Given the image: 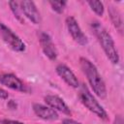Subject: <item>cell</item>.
<instances>
[{
    "label": "cell",
    "mask_w": 124,
    "mask_h": 124,
    "mask_svg": "<svg viewBox=\"0 0 124 124\" xmlns=\"http://www.w3.org/2000/svg\"><path fill=\"white\" fill-rule=\"evenodd\" d=\"M112 124H123V118L121 115H116L114 117V120H113V123Z\"/></svg>",
    "instance_id": "obj_18"
},
{
    "label": "cell",
    "mask_w": 124,
    "mask_h": 124,
    "mask_svg": "<svg viewBox=\"0 0 124 124\" xmlns=\"http://www.w3.org/2000/svg\"><path fill=\"white\" fill-rule=\"evenodd\" d=\"M0 37L12 49L19 52L25 50V44L23 41L16 33H14L11 28L2 22H0Z\"/></svg>",
    "instance_id": "obj_4"
},
{
    "label": "cell",
    "mask_w": 124,
    "mask_h": 124,
    "mask_svg": "<svg viewBox=\"0 0 124 124\" xmlns=\"http://www.w3.org/2000/svg\"><path fill=\"white\" fill-rule=\"evenodd\" d=\"M66 25H67L70 35L72 36L73 40L76 43H78L80 46H85L87 44V42H88L87 37L82 32L78 21L76 20V18L74 16H68L66 18Z\"/></svg>",
    "instance_id": "obj_5"
},
{
    "label": "cell",
    "mask_w": 124,
    "mask_h": 124,
    "mask_svg": "<svg viewBox=\"0 0 124 124\" xmlns=\"http://www.w3.org/2000/svg\"><path fill=\"white\" fill-rule=\"evenodd\" d=\"M49 5L51 6L52 10L57 14H62L64 12V8L66 7V1H49Z\"/></svg>",
    "instance_id": "obj_15"
},
{
    "label": "cell",
    "mask_w": 124,
    "mask_h": 124,
    "mask_svg": "<svg viewBox=\"0 0 124 124\" xmlns=\"http://www.w3.org/2000/svg\"><path fill=\"white\" fill-rule=\"evenodd\" d=\"M62 124H81V123H80V122H78V121H76V120L67 118V119H64V120L62 121Z\"/></svg>",
    "instance_id": "obj_19"
},
{
    "label": "cell",
    "mask_w": 124,
    "mask_h": 124,
    "mask_svg": "<svg viewBox=\"0 0 124 124\" xmlns=\"http://www.w3.org/2000/svg\"><path fill=\"white\" fill-rule=\"evenodd\" d=\"M91 29L94 35L96 36L108 59L112 64H117L119 62L118 51L115 47V44L112 40V37L110 36L108 31L97 20H94L91 23Z\"/></svg>",
    "instance_id": "obj_1"
},
{
    "label": "cell",
    "mask_w": 124,
    "mask_h": 124,
    "mask_svg": "<svg viewBox=\"0 0 124 124\" xmlns=\"http://www.w3.org/2000/svg\"><path fill=\"white\" fill-rule=\"evenodd\" d=\"M8 98H9V93L5 89L0 87V99L5 100V99H8Z\"/></svg>",
    "instance_id": "obj_17"
},
{
    "label": "cell",
    "mask_w": 124,
    "mask_h": 124,
    "mask_svg": "<svg viewBox=\"0 0 124 124\" xmlns=\"http://www.w3.org/2000/svg\"><path fill=\"white\" fill-rule=\"evenodd\" d=\"M21 12L24 14V16L31 20L34 24H39L41 22V16L40 13L33 1H20L19 2Z\"/></svg>",
    "instance_id": "obj_7"
},
{
    "label": "cell",
    "mask_w": 124,
    "mask_h": 124,
    "mask_svg": "<svg viewBox=\"0 0 124 124\" xmlns=\"http://www.w3.org/2000/svg\"><path fill=\"white\" fill-rule=\"evenodd\" d=\"M56 73L57 75L71 87L74 88H78L79 86L78 78L76 77V75L72 72V70L67 67L64 64H59L56 67Z\"/></svg>",
    "instance_id": "obj_9"
},
{
    "label": "cell",
    "mask_w": 124,
    "mask_h": 124,
    "mask_svg": "<svg viewBox=\"0 0 124 124\" xmlns=\"http://www.w3.org/2000/svg\"><path fill=\"white\" fill-rule=\"evenodd\" d=\"M79 98L81 103L94 114H96L99 118L107 120L108 119V114L106 112V110L104 109V108L98 103V101L95 99V97L91 94V92L89 91V89L85 86L82 85L79 91Z\"/></svg>",
    "instance_id": "obj_3"
},
{
    "label": "cell",
    "mask_w": 124,
    "mask_h": 124,
    "mask_svg": "<svg viewBox=\"0 0 124 124\" xmlns=\"http://www.w3.org/2000/svg\"><path fill=\"white\" fill-rule=\"evenodd\" d=\"M9 6H10V8H11L13 14L15 15V16H16L18 20L22 21V19H21V13H22V12H21V9H20L19 2H17V1H10V2H9Z\"/></svg>",
    "instance_id": "obj_14"
},
{
    "label": "cell",
    "mask_w": 124,
    "mask_h": 124,
    "mask_svg": "<svg viewBox=\"0 0 124 124\" xmlns=\"http://www.w3.org/2000/svg\"><path fill=\"white\" fill-rule=\"evenodd\" d=\"M45 102L46 103V105L51 108L54 110H58L64 114L67 115H71V109L70 108L67 106V104L58 96L56 95H46L45 97Z\"/></svg>",
    "instance_id": "obj_10"
},
{
    "label": "cell",
    "mask_w": 124,
    "mask_h": 124,
    "mask_svg": "<svg viewBox=\"0 0 124 124\" xmlns=\"http://www.w3.org/2000/svg\"><path fill=\"white\" fill-rule=\"evenodd\" d=\"M87 4L90 6L91 10L97 16H103V14H104V5H103L102 2H100V1H88Z\"/></svg>",
    "instance_id": "obj_13"
},
{
    "label": "cell",
    "mask_w": 124,
    "mask_h": 124,
    "mask_svg": "<svg viewBox=\"0 0 124 124\" xmlns=\"http://www.w3.org/2000/svg\"><path fill=\"white\" fill-rule=\"evenodd\" d=\"M33 110L35 114L45 120H56L58 119V113L56 110L52 109L49 107L41 105V104H34L33 105Z\"/></svg>",
    "instance_id": "obj_11"
},
{
    "label": "cell",
    "mask_w": 124,
    "mask_h": 124,
    "mask_svg": "<svg viewBox=\"0 0 124 124\" xmlns=\"http://www.w3.org/2000/svg\"><path fill=\"white\" fill-rule=\"evenodd\" d=\"M79 65L87 78L89 84L91 85L94 93L101 99H105L107 97V87L103 78L101 77L97 67L87 58L80 57L79 58Z\"/></svg>",
    "instance_id": "obj_2"
},
{
    "label": "cell",
    "mask_w": 124,
    "mask_h": 124,
    "mask_svg": "<svg viewBox=\"0 0 124 124\" xmlns=\"http://www.w3.org/2000/svg\"><path fill=\"white\" fill-rule=\"evenodd\" d=\"M38 38H39V42L42 46V49H43L44 53L46 54V56L48 57V59H50L52 61L55 60L57 58V49H56L50 36L46 32L39 31Z\"/></svg>",
    "instance_id": "obj_6"
},
{
    "label": "cell",
    "mask_w": 124,
    "mask_h": 124,
    "mask_svg": "<svg viewBox=\"0 0 124 124\" xmlns=\"http://www.w3.org/2000/svg\"><path fill=\"white\" fill-rule=\"evenodd\" d=\"M0 123L1 124H23L22 122L20 121H17V120H11V119H1L0 120Z\"/></svg>",
    "instance_id": "obj_16"
},
{
    "label": "cell",
    "mask_w": 124,
    "mask_h": 124,
    "mask_svg": "<svg viewBox=\"0 0 124 124\" xmlns=\"http://www.w3.org/2000/svg\"><path fill=\"white\" fill-rule=\"evenodd\" d=\"M108 15L110 17V20L113 24V26L116 28V30L122 34L123 33V18L122 15L119 12L118 9H116L114 6L109 5L108 6Z\"/></svg>",
    "instance_id": "obj_12"
},
{
    "label": "cell",
    "mask_w": 124,
    "mask_h": 124,
    "mask_svg": "<svg viewBox=\"0 0 124 124\" xmlns=\"http://www.w3.org/2000/svg\"><path fill=\"white\" fill-rule=\"evenodd\" d=\"M0 83L19 92H25L26 86L24 83L14 74H1L0 75Z\"/></svg>",
    "instance_id": "obj_8"
}]
</instances>
